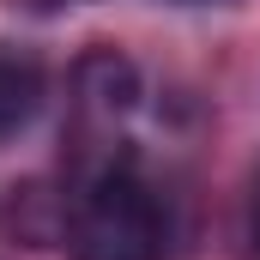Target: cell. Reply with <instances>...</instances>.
<instances>
[{
  "instance_id": "obj_4",
  "label": "cell",
  "mask_w": 260,
  "mask_h": 260,
  "mask_svg": "<svg viewBox=\"0 0 260 260\" xmlns=\"http://www.w3.org/2000/svg\"><path fill=\"white\" fill-rule=\"evenodd\" d=\"M248 236H254V260H260V182H254V224H248Z\"/></svg>"
},
{
  "instance_id": "obj_3",
  "label": "cell",
  "mask_w": 260,
  "mask_h": 260,
  "mask_svg": "<svg viewBox=\"0 0 260 260\" xmlns=\"http://www.w3.org/2000/svg\"><path fill=\"white\" fill-rule=\"evenodd\" d=\"M79 97L97 109V115H127L139 103V67L115 49H91L79 61Z\"/></svg>"
},
{
  "instance_id": "obj_2",
  "label": "cell",
  "mask_w": 260,
  "mask_h": 260,
  "mask_svg": "<svg viewBox=\"0 0 260 260\" xmlns=\"http://www.w3.org/2000/svg\"><path fill=\"white\" fill-rule=\"evenodd\" d=\"M49 97V73L37 61V49H18V43H0V139L24 133L37 121Z\"/></svg>"
},
{
  "instance_id": "obj_1",
  "label": "cell",
  "mask_w": 260,
  "mask_h": 260,
  "mask_svg": "<svg viewBox=\"0 0 260 260\" xmlns=\"http://www.w3.org/2000/svg\"><path fill=\"white\" fill-rule=\"evenodd\" d=\"M67 248H73V260H157L164 254V218H157L151 188L127 170L97 176L73 212Z\"/></svg>"
}]
</instances>
